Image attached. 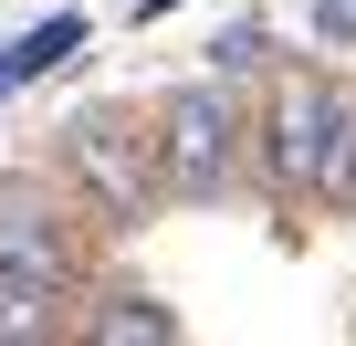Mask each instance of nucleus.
<instances>
[{"label":"nucleus","mask_w":356,"mask_h":346,"mask_svg":"<svg viewBox=\"0 0 356 346\" xmlns=\"http://www.w3.org/2000/svg\"><path fill=\"white\" fill-rule=\"evenodd\" d=\"M210 74H231V84H273V74H283V42H273V22H262V11L220 22V32H210Z\"/></svg>","instance_id":"obj_6"},{"label":"nucleus","mask_w":356,"mask_h":346,"mask_svg":"<svg viewBox=\"0 0 356 346\" xmlns=\"http://www.w3.org/2000/svg\"><path fill=\"white\" fill-rule=\"evenodd\" d=\"M147 136H157V179H168L178 210H220V200L262 189V105L231 74L168 84L147 105Z\"/></svg>","instance_id":"obj_2"},{"label":"nucleus","mask_w":356,"mask_h":346,"mask_svg":"<svg viewBox=\"0 0 356 346\" xmlns=\"http://www.w3.org/2000/svg\"><path fill=\"white\" fill-rule=\"evenodd\" d=\"M84 336H105V346H168V336H178V315H168V304H147V294H95Z\"/></svg>","instance_id":"obj_7"},{"label":"nucleus","mask_w":356,"mask_h":346,"mask_svg":"<svg viewBox=\"0 0 356 346\" xmlns=\"http://www.w3.org/2000/svg\"><path fill=\"white\" fill-rule=\"evenodd\" d=\"M84 231H95V210L74 200L63 168H53V179H0V273H11V283L74 304V283H84Z\"/></svg>","instance_id":"obj_4"},{"label":"nucleus","mask_w":356,"mask_h":346,"mask_svg":"<svg viewBox=\"0 0 356 346\" xmlns=\"http://www.w3.org/2000/svg\"><path fill=\"white\" fill-rule=\"evenodd\" d=\"M53 168L74 179V200H84L105 231H147V221L168 210L147 105H74V116H63V136H53Z\"/></svg>","instance_id":"obj_3"},{"label":"nucleus","mask_w":356,"mask_h":346,"mask_svg":"<svg viewBox=\"0 0 356 346\" xmlns=\"http://www.w3.org/2000/svg\"><path fill=\"white\" fill-rule=\"evenodd\" d=\"M304 22H314L325 53H356V0H304Z\"/></svg>","instance_id":"obj_8"},{"label":"nucleus","mask_w":356,"mask_h":346,"mask_svg":"<svg viewBox=\"0 0 356 346\" xmlns=\"http://www.w3.org/2000/svg\"><path fill=\"white\" fill-rule=\"evenodd\" d=\"M84 32H95L84 11H42L32 32H11V42H0V84H42L63 53H84Z\"/></svg>","instance_id":"obj_5"},{"label":"nucleus","mask_w":356,"mask_h":346,"mask_svg":"<svg viewBox=\"0 0 356 346\" xmlns=\"http://www.w3.org/2000/svg\"><path fill=\"white\" fill-rule=\"evenodd\" d=\"M262 189L293 210H356V84L283 63L262 95Z\"/></svg>","instance_id":"obj_1"},{"label":"nucleus","mask_w":356,"mask_h":346,"mask_svg":"<svg viewBox=\"0 0 356 346\" xmlns=\"http://www.w3.org/2000/svg\"><path fill=\"white\" fill-rule=\"evenodd\" d=\"M346 221H356V210H346Z\"/></svg>","instance_id":"obj_9"}]
</instances>
